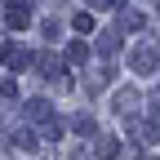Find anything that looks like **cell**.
<instances>
[{
  "instance_id": "1",
  "label": "cell",
  "mask_w": 160,
  "mask_h": 160,
  "mask_svg": "<svg viewBox=\"0 0 160 160\" xmlns=\"http://www.w3.org/2000/svg\"><path fill=\"white\" fill-rule=\"evenodd\" d=\"M27 22H31V13H27V5H18V0H13V5L5 9V27H9V31H22Z\"/></svg>"
},
{
  "instance_id": "6",
  "label": "cell",
  "mask_w": 160,
  "mask_h": 160,
  "mask_svg": "<svg viewBox=\"0 0 160 160\" xmlns=\"http://www.w3.org/2000/svg\"><path fill=\"white\" fill-rule=\"evenodd\" d=\"M9 62H13V67H27V53L18 49V45H13V49H5V67H9Z\"/></svg>"
},
{
  "instance_id": "9",
  "label": "cell",
  "mask_w": 160,
  "mask_h": 160,
  "mask_svg": "<svg viewBox=\"0 0 160 160\" xmlns=\"http://www.w3.org/2000/svg\"><path fill=\"white\" fill-rule=\"evenodd\" d=\"M71 125H76V129H80V133H89V129H93V120H89V116H85V111H76V120H71Z\"/></svg>"
},
{
  "instance_id": "3",
  "label": "cell",
  "mask_w": 160,
  "mask_h": 160,
  "mask_svg": "<svg viewBox=\"0 0 160 160\" xmlns=\"http://www.w3.org/2000/svg\"><path fill=\"white\" fill-rule=\"evenodd\" d=\"M116 102H120L116 111H125V116H133V107H138V93H133V89H120V93H116Z\"/></svg>"
},
{
  "instance_id": "8",
  "label": "cell",
  "mask_w": 160,
  "mask_h": 160,
  "mask_svg": "<svg viewBox=\"0 0 160 160\" xmlns=\"http://www.w3.org/2000/svg\"><path fill=\"white\" fill-rule=\"evenodd\" d=\"M31 107V120H40V116H49V102H45V98H36V102H27Z\"/></svg>"
},
{
  "instance_id": "5",
  "label": "cell",
  "mask_w": 160,
  "mask_h": 160,
  "mask_svg": "<svg viewBox=\"0 0 160 160\" xmlns=\"http://www.w3.org/2000/svg\"><path fill=\"white\" fill-rule=\"evenodd\" d=\"M138 27H142V13H133V9L120 13V31H138Z\"/></svg>"
},
{
  "instance_id": "4",
  "label": "cell",
  "mask_w": 160,
  "mask_h": 160,
  "mask_svg": "<svg viewBox=\"0 0 160 160\" xmlns=\"http://www.w3.org/2000/svg\"><path fill=\"white\" fill-rule=\"evenodd\" d=\"M85 58H89V49L80 45V40H71V45H67V62H71V67H80Z\"/></svg>"
},
{
  "instance_id": "7",
  "label": "cell",
  "mask_w": 160,
  "mask_h": 160,
  "mask_svg": "<svg viewBox=\"0 0 160 160\" xmlns=\"http://www.w3.org/2000/svg\"><path fill=\"white\" fill-rule=\"evenodd\" d=\"M116 147H120L116 138H98V160H107V156H116Z\"/></svg>"
},
{
  "instance_id": "2",
  "label": "cell",
  "mask_w": 160,
  "mask_h": 160,
  "mask_svg": "<svg viewBox=\"0 0 160 160\" xmlns=\"http://www.w3.org/2000/svg\"><path fill=\"white\" fill-rule=\"evenodd\" d=\"M111 53H120V27L102 31V40H98V58H111Z\"/></svg>"
},
{
  "instance_id": "10",
  "label": "cell",
  "mask_w": 160,
  "mask_h": 160,
  "mask_svg": "<svg viewBox=\"0 0 160 160\" xmlns=\"http://www.w3.org/2000/svg\"><path fill=\"white\" fill-rule=\"evenodd\" d=\"M76 31H93V18L89 13H76Z\"/></svg>"
}]
</instances>
